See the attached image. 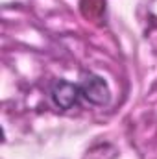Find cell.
I'll return each instance as SVG.
<instances>
[{"label": "cell", "instance_id": "6da1fadb", "mask_svg": "<svg viewBox=\"0 0 157 159\" xmlns=\"http://www.w3.org/2000/svg\"><path fill=\"white\" fill-rule=\"evenodd\" d=\"M79 91H81V98H85L94 106H105L111 100V91L107 81L96 74H91L79 83Z\"/></svg>", "mask_w": 157, "mask_h": 159}, {"label": "cell", "instance_id": "7a4b0ae2", "mask_svg": "<svg viewBox=\"0 0 157 159\" xmlns=\"http://www.w3.org/2000/svg\"><path fill=\"white\" fill-rule=\"evenodd\" d=\"M52 102L61 107V109H70L74 107L81 98V91H79V83H70L65 80H59L54 83L52 91H50Z\"/></svg>", "mask_w": 157, "mask_h": 159}]
</instances>
